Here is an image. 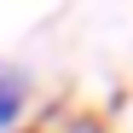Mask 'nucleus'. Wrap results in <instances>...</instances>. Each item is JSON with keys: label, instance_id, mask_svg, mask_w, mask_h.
<instances>
[{"label": "nucleus", "instance_id": "obj_1", "mask_svg": "<svg viewBox=\"0 0 133 133\" xmlns=\"http://www.w3.org/2000/svg\"><path fill=\"white\" fill-rule=\"evenodd\" d=\"M23 104H29V81L17 75L12 64H0V133H12V127H17Z\"/></svg>", "mask_w": 133, "mask_h": 133}, {"label": "nucleus", "instance_id": "obj_2", "mask_svg": "<svg viewBox=\"0 0 133 133\" xmlns=\"http://www.w3.org/2000/svg\"><path fill=\"white\" fill-rule=\"evenodd\" d=\"M41 133H104V127H98V122H87V116H52Z\"/></svg>", "mask_w": 133, "mask_h": 133}]
</instances>
